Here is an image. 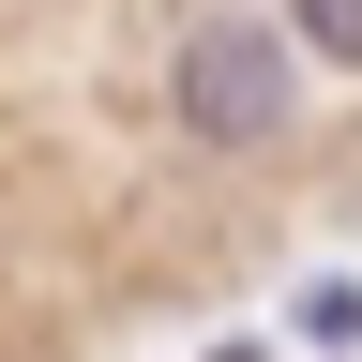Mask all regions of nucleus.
Instances as JSON below:
<instances>
[{
	"label": "nucleus",
	"mask_w": 362,
	"mask_h": 362,
	"mask_svg": "<svg viewBox=\"0 0 362 362\" xmlns=\"http://www.w3.org/2000/svg\"><path fill=\"white\" fill-rule=\"evenodd\" d=\"M287 30H257V16H197L181 30V61H166V106H181V136L197 151H257L272 121H287Z\"/></svg>",
	"instance_id": "1"
},
{
	"label": "nucleus",
	"mask_w": 362,
	"mask_h": 362,
	"mask_svg": "<svg viewBox=\"0 0 362 362\" xmlns=\"http://www.w3.org/2000/svg\"><path fill=\"white\" fill-rule=\"evenodd\" d=\"M287 30L317 45V61H347V76H362V0H287Z\"/></svg>",
	"instance_id": "2"
},
{
	"label": "nucleus",
	"mask_w": 362,
	"mask_h": 362,
	"mask_svg": "<svg viewBox=\"0 0 362 362\" xmlns=\"http://www.w3.org/2000/svg\"><path fill=\"white\" fill-rule=\"evenodd\" d=\"M302 332H317V347H362V287H317V302H302Z\"/></svg>",
	"instance_id": "3"
}]
</instances>
